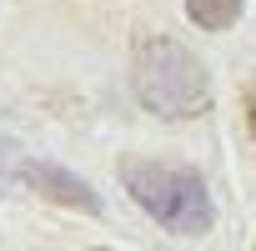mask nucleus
Here are the masks:
<instances>
[{"label":"nucleus","instance_id":"1","mask_svg":"<svg viewBox=\"0 0 256 251\" xmlns=\"http://www.w3.org/2000/svg\"><path fill=\"white\" fill-rule=\"evenodd\" d=\"M131 86H136V100L151 116H166V120H191V116H201L211 106V76H206V66L181 40H171V36L136 40Z\"/></svg>","mask_w":256,"mask_h":251},{"label":"nucleus","instance_id":"2","mask_svg":"<svg viewBox=\"0 0 256 251\" xmlns=\"http://www.w3.org/2000/svg\"><path fill=\"white\" fill-rule=\"evenodd\" d=\"M120 181L126 191L136 196L141 211H151L166 231L176 236H206L211 231V196H206V181L191 171V166H171V161H126L120 166Z\"/></svg>","mask_w":256,"mask_h":251},{"label":"nucleus","instance_id":"3","mask_svg":"<svg viewBox=\"0 0 256 251\" xmlns=\"http://www.w3.org/2000/svg\"><path fill=\"white\" fill-rule=\"evenodd\" d=\"M10 176H16L20 186H30L36 196L56 201V206H76V211H86V216L100 211V196H96L80 176H70V171H60V166H50V161H20Z\"/></svg>","mask_w":256,"mask_h":251},{"label":"nucleus","instance_id":"4","mask_svg":"<svg viewBox=\"0 0 256 251\" xmlns=\"http://www.w3.org/2000/svg\"><path fill=\"white\" fill-rule=\"evenodd\" d=\"M246 0H186V16L201 26V30H231L236 16H241Z\"/></svg>","mask_w":256,"mask_h":251},{"label":"nucleus","instance_id":"5","mask_svg":"<svg viewBox=\"0 0 256 251\" xmlns=\"http://www.w3.org/2000/svg\"><path fill=\"white\" fill-rule=\"evenodd\" d=\"M241 110H246V126H251V136H256V80L246 86V96H241Z\"/></svg>","mask_w":256,"mask_h":251},{"label":"nucleus","instance_id":"6","mask_svg":"<svg viewBox=\"0 0 256 251\" xmlns=\"http://www.w3.org/2000/svg\"><path fill=\"white\" fill-rule=\"evenodd\" d=\"M10 171H16V151H10V141H0V186L10 181Z\"/></svg>","mask_w":256,"mask_h":251}]
</instances>
